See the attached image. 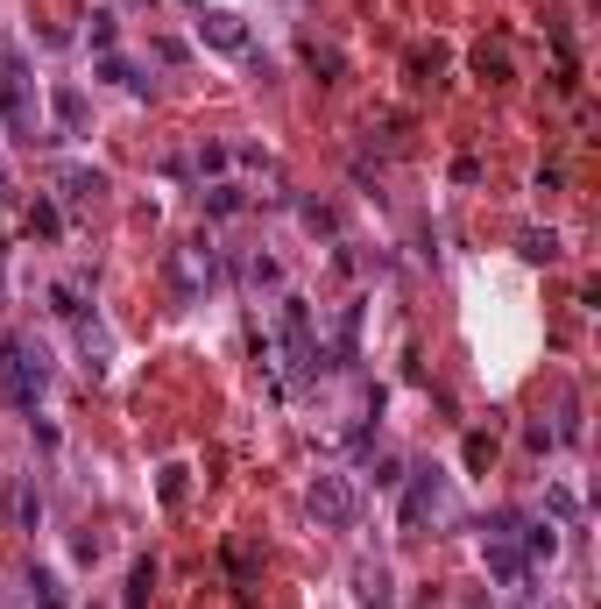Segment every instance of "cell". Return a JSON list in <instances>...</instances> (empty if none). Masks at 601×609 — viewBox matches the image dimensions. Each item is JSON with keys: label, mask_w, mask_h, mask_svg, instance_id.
Here are the masks:
<instances>
[{"label": "cell", "mask_w": 601, "mask_h": 609, "mask_svg": "<svg viewBox=\"0 0 601 609\" xmlns=\"http://www.w3.org/2000/svg\"><path fill=\"white\" fill-rule=\"evenodd\" d=\"M474 71H481V79H510V50H502V43H481V50H474Z\"/></svg>", "instance_id": "cell-15"}, {"label": "cell", "mask_w": 601, "mask_h": 609, "mask_svg": "<svg viewBox=\"0 0 601 609\" xmlns=\"http://www.w3.org/2000/svg\"><path fill=\"white\" fill-rule=\"evenodd\" d=\"M50 390V355H43V340H29V333H8L0 340V397H8L14 411H36V397Z\"/></svg>", "instance_id": "cell-1"}, {"label": "cell", "mask_w": 601, "mask_h": 609, "mask_svg": "<svg viewBox=\"0 0 601 609\" xmlns=\"http://www.w3.org/2000/svg\"><path fill=\"white\" fill-rule=\"evenodd\" d=\"M481 560H489V575H495L502 588L531 596V560H523V510H495V518L481 525Z\"/></svg>", "instance_id": "cell-2"}, {"label": "cell", "mask_w": 601, "mask_h": 609, "mask_svg": "<svg viewBox=\"0 0 601 609\" xmlns=\"http://www.w3.org/2000/svg\"><path fill=\"white\" fill-rule=\"evenodd\" d=\"M0 192H8V163H0Z\"/></svg>", "instance_id": "cell-25"}, {"label": "cell", "mask_w": 601, "mask_h": 609, "mask_svg": "<svg viewBox=\"0 0 601 609\" xmlns=\"http://www.w3.org/2000/svg\"><path fill=\"white\" fill-rule=\"evenodd\" d=\"M453 518V482L439 468H418L411 489H403V531H424V525H445Z\"/></svg>", "instance_id": "cell-3"}, {"label": "cell", "mask_w": 601, "mask_h": 609, "mask_svg": "<svg viewBox=\"0 0 601 609\" xmlns=\"http://www.w3.org/2000/svg\"><path fill=\"white\" fill-rule=\"evenodd\" d=\"M57 192H64V199H100V192H107V170L64 163V170H57Z\"/></svg>", "instance_id": "cell-9"}, {"label": "cell", "mask_w": 601, "mask_h": 609, "mask_svg": "<svg viewBox=\"0 0 601 609\" xmlns=\"http://www.w3.org/2000/svg\"><path fill=\"white\" fill-rule=\"evenodd\" d=\"M212 277H220V249H212L206 234H191V241L170 249V291H178V298H206Z\"/></svg>", "instance_id": "cell-4"}, {"label": "cell", "mask_w": 601, "mask_h": 609, "mask_svg": "<svg viewBox=\"0 0 601 609\" xmlns=\"http://www.w3.org/2000/svg\"><path fill=\"white\" fill-rule=\"evenodd\" d=\"M460 453H468V468L481 475V468L495 461V440H489V432H468V447H460Z\"/></svg>", "instance_id": "cell-19"}, {"label": "cell", "mask_w": 601, "mask_h": 609, "mask_svg": "<svg viewBox=\"0 0 601 609\" xmlns=\"http://www.w3.org/2000/svg\"><path fill=\"white\" fill-rule=\"evenodd\" d=\"M552 553H559V531L523 518V560H552Z\"/></svg>", "instance_id": "cell-11"}, {"label": "cell", "mask_w": 601, "mask_h": 609, "mask_svg": "<svg viewBox=\"0 0 601 609\" xmlns=\"http://www.w3.org/2000/svg\"><path fill=\"white\" fill-rule=\"evenodd\" d=\"M0 121L14 128L22 142H36V100H29V71H22V57H0Z\"/></svg>", "instance_id": "cell-6"}, {"label": "cell", "mask_w": 601, "mask_h": 609, "mask_svg": "<svg viewBox=\"0 0 601 609\" xmlns=\"http://www.w3.org/2000/svg\"><path fill=\"white\" fill-rule=\"evenodd\" d=\"M149 588H157V560L142 553V560H134V575H128V609H142V602H149Z\"/></svg>", "instance_id": "cell-14"}, {"label": "cell", "mask_w": 601, "mask_h": 609, "mask_svg": "<svg viewBox=\"0 0 601 609\" xmlns=\"http://www.w3.org/2000/svg\"><path fill=\"white\" fill-rule=\"evenodd\" d=\"M71 327H79V361H86V376H92V383H100V376L113 369V333L100 327V319H71Z\"/></svg>", "instance_id": "cell-8"}, {"label": "cell", "mask_w": 601, "mask_h": 609, "mask_svg": "<svg viewBox=\"0 0 601 609\" xmlns=\"http://www.w3.org/2000/svg\"><path fill=\"white\" fill-rule=\"evenodd\" d=\"M199 43L241 57L248 50V22H241V14H227V8H199Z\"/></svg>", "instance_id": "cell-7"}, {"label": "cell", "mask_w": 601, "mask_h": 609, "mask_svg": "<svg viewBox=\"0 0 601 609\" xmlns=\"http://www.w3.org/2000/svg\"><path fill=\"white\" fill-rule=\"evenodd\" d=\"M50 298H57V312H64V319H86V283H79V277H71V283H57Z\"/></svg>", "instance_id": "cell-17"}, {"label": "cell", "mask_w": 601, "mask_h": 609, "mask_svg": "<svg viewBox=\"0 0 601 609\" xmlns=\"http://www.w3.org/2000/svg\"><path fill=\"white\" fill-rule=\"evenodd\" d=\"M517 249H523V262H559V234H552V227H531Z\"/></svg>", "instance_id": "cell-12"}, {"label": "cell", "mask_w": 601, "mask_h": 609, "mask_svg": "<svg viewBox=\"0 0 601 609\" xmlns=\"http://www.w3.org/2000/svg\"><path fill=\"white\" fill-rule=\"evenodd\" d=\"M517 609H538V602H531V596H517Z\"/></svg>", "instance_id": "cell-24"}, {"label": "cell", "mask_w": 601, "mask_h": 609, "mask_svg": "<svg viewBox=\"0 0 601 609\" xmlns=\"http://www.w3.org/2000/svg\"><path fill=\"white\" fill-rule=\"evenodd\" d=\"M241 277L256 283V291H283V262H277V256H262V249L241 262Z\"/></svg>", "instance_id": "cell-10"}, {"label": "cell", "mask_w": 601, "mask_h": 609, "mask_svg": "<svg viewBox=\"0 0 601 609\" xmlns=\"http://www.w3.org/2000/svg\"><path fill=\"white\" fill-rule=\"evenodd\" d=\"M163 503H184V468H163Z\"/></svg>", "instance_id": "cell-23"}, {"label": "cell", "mask_w": 601, "mask_h": 609, "mask_svg": "<svg viewBox=\"0 0 601 609\" xmlns=\"http://www.w3.org/2000/svg\"><path fill=\"white\" fill-rule=\"evenodd\" d=\"M304 510H312L325 531H347L361 518V497H354V482H347L340 468H325V475H312V489H304Z\"/></svg>", "instance_id": "cell-5"}, {"label": "cell", "mask_w": 601, "mask_h": 609, "mask_svg": "<svg viewBox=\"0 0 601 609\" xmlns=\"http://www.w3.org/2000/svg\"><path fill=\"white\" fill-rule=\"evenodd\" d=\"M57 121H64V136H79V128H86V100H79V86H57Z\"/></svg>", "instance_id": "cell-13"}, {"label": "cell", "mask_w": 601, "mask_h": 609, "mask_svg": "<svg viewBox=\"0 0 601 609\" xmlns=\"http://www.w3.org/2000/svg\"><path fill=\"white\" fill-rule=\"evenodd\" d=\"M304 64L325 71V79H340V50H319V43H312V50H304Z\"/></svg>", "instance_id": "cell-22"}, {"label": "cell", "mask_w": 601, "mask_h": 609, "mask_svg": "<svg viewBox=\"0 0 601 609\" xmlns=\"http://www.w3.org/2000/svg\"><path fill=\"white\" fill-rule=\"evenodd\" d=\"M36 602H43V609H71L64 588H57V575H36Z\"/></svg>", "instance_id": "cell-21"}, {"label": "cell", "mask_w": 601, "mask_h": 609, "mask_svg": "<svg viewBox=\"0 0 601 609\" xmlns=\"http://www.w3.org/2000/svg\"><path fill=\"white\" fill-rule=\"evenodd\" d=\"M199 199H206V213H241V206H248L241 184H212V192H199Z\"/></svg>", "instance_id": "cell-16"}, {"label": "cell", "mask_w": 601, "mask_h": 609, "mask_svg": "<svg viewBox=\"0 0 601 609\" xmlns=\"http://www.w3.org/2000/svg\"><path fill=\"white\" fill-rule=\"evenodd\" d=\"M86 43H92V50H100V57L113 50V14H92V29H86Z\"/></svg>", "instance_id": "cell-20"}, {"label": "cell", "mask_w": 601, "mask_h": 609, "mask_svg": "<svg viewBox=\"0 0 601 609\" xmlns=\"http://www.w3.org/2000/svg\"><path fill=\"white\" fill-rule=\"evenodd\" d=\"M57 227H64V220H57V206H50V199H36V206H29V234H43V241H50Z\"/></svg>", "instance_id": "cell-18"}, {"label": "cell", "mask_w": 601, "mask_h": 609, "mask_svg": "<svg viewBox=\"0 0 601 609\" xmlns=\"http://www.w3.org/2000/svg\"><path fill=\"white\" fill-rule=\"evenodd\" d=\"M468 609H474V602H468Z\"/></svg>", "instance_id": "cell-26"}]
</instances>
